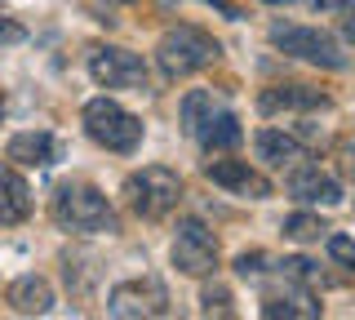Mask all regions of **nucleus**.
I'll return each mask as SVG.
<instances>
[{"mask_svg": "<svg viewBox=\"0 0 355 320\" xmlns=\"http://www.w3.org/2000/svg\"><path fill=\"white\" fill-rule=\"evenodd\" d=\"M49 214L62 231H76V236L116 231V209H111V201L89 183H62L49 201Z\"/></svg>", "mask_w": 355, "mask_h": 320, "instance_id": "1", "label": "nucleus"}, {"mask_svg": "<svg viewBox=\"0 0 355 320\" xmlns=\"http://www.w3.org/2000/svg\"><path fill=\"white\" fill-rule=\"evenodd\" d=\"M218 40L209 36V31H200L191 23H178L160 36V45H155V62H160V71L178 81V76H191L200 67H209V62H218Z\"/></svg>", "mask_w": 355, "mask_h": 320, "instance_id": "2", "label": "nucleus"}, {"mask_svg": "<svg viewBox=\"0 0 355 320\" xmlns=\"http://www.w3.org/2000/svg\"><path fill=\"white\" fill-rule=\"evenodd\" d=\"M85 134L98 142V147L107 151H133L142 142V120L125 112L120 103H111V98H89L85 103Z\"/></svg>", "mask_w": 355, "mask_h": 320, "instance_id": "3", "label": "nucleus"}, {"mask_svg": "<svg viewBox=\"0 0 355 320\" xmlns=\"http://www.w3.org/2000/svg\"><path fill=\"white\" fill-rule=\"evenodd\" d=\"M182 196V178L164 165H142L138 174L125 178V201L138 218H164Z\"/></svg>", "mask_w": 355, "mask_h": 320, "instance_id": "4", "label": "nucleus"}, {"mask_svg": "<svg viewBox=\"0 0 355 320\" xmlns=\"http://www.w3.org/2000/svg\"><path fill=\"white\" fill-rule=\"evenodd\" d=\"M271 45L284 49V53H293V58H302V62H315V67H324V71H342V67H347V53H342L338 40H333L329 31H320V27L275 23L271 27Z\"/></svg>", "mask_w": 355, "mask_h": 320, "instance_id": "5", "label": "nucleus"}, {"mask_svg": "<svg viewBox=\"0 0 355 320\" xmlns=\"http://www.w3.org/2000/svg\"><path fill=\"white\" fill-rule=\"evenodd\" d=\"M173 267L182 276H214L218 271V240L214 231L196 218H182L178 223V236H173Z\"/></svg>", "mask_w": 355, "mask_h": 320, "instance_id": "6", "label": "nucleus"}, {"mask_svg": "<svg viewBox=\"0 0 355 320\" xmlns=\"http://www.w3.org/2000/svg\"><path fill=\"white\" fill-rule=\"evenodd\" d=\"M89 76L107 90H142L147 85V62L142 53L120 49V45H98L89 53Z\"/></svg>", "mask_w": 355, "mask_h": 320, "instance_id": "7", "label": "nucleus"}, {"mask_svg": "<svg viewBox=\"0 0 355 320\" xmlns=\"http://www.w3.org/2000/svg\"><path fill=\"white\" fill-rule=\"evenodd\" d=\"M107 312L120 320H138V316H164L169 312V294L160 280H125L116 285L107 298Z\"/></svg>", "mask_w": 355, "mask_h": 320, "instance_id": "8", "label": "nucleus"}, {"mask_svg": "<svg viewBox=\"0 0 355 320\" xmlns=\"http://www.w3.org/2000/svg\"><path fill=\"white\" fill-rule=\"evenodd\" d=\"M205 178L227 187L231 196H244V201H266L271 196V178L249 169V160H214V165H205Z\"/></svg>", "mask_w": 355, "mask_h": 320, "instance_id": "9", "label": "nucleus"}, {"mask_svg": "<svg viewBox=\"0 0 355 320\" xmlns=\"http://www.w3.org/2000/svg\"><path fill=\"white\" fill-rule=\"evenodd\" d=\"M288 196H297L306 205H342V183L320 165H302V169L288 174Z\"/></svg>", "mask_w": 355, "mask_h": 320, "instance_id": "10", "label": "nucleus"}, {"mask_svg": "<svg viewBox=\"0 0 355 320\" xmlns=\"http://www.w3.org/2000/svg\"><path fill=\"white\" fill-rule=\"evenodd\" d=\"M329 94L324 90H311V85H271V90L258 94V107L266 116L271 112H315V107H324Z\"/></svg>", "mask_w": 355, "mask_h": 320, "instance_id": "11", "label": "nucleus"}, {"mask_svg": "<svg viewBox=\"0 0 355 320\" xmlns=\"http://www.w3.org/2000/svg\"><path fill=\"white\" fill-rule=\"evenodd\" d=\"M5 298L18 316H44L53 307V285L44 280V276H18L5 289Z\"/></svg>", "mask_w": 355, "mask_h": 320, "instance_id": "12", "label": "nucleus"}, {"mask_svg": "<svg viewBox=\"0 0 355 320\" xmlns=\"http://www.w3.org/2000/svg\"><path fill=\"white\" fill-rule=\"evenodd\" d=\"M31 218V187L22 174L0 169V227H18Z\"/></svg>", "mask_w": 355, "mask_h": 320, "instance_id": "13", "label": "nucleus"}, {"mask_svg": "<svg viewBox=\"0 0 355 320\" xmlns=\"http://www.w3.org/2000/svg\"><path fill=\"white\" fill-rule=\"evenodd\" d=\"M5 156L14 165H27V169H44V165H53V156H58V142H53V134H44V129H27V134L9 138Z\"/></svg>", "mask_w": 355, "mask_h": 320, "instance_id": "14", "label": "nucleus"}, {"mask_svg": "<svg viewBox=\"0 0 355 320\" xmlns=\"http://www.w3.org/2000/svg\"><path fill=\"white\" fill-rule=\"evenodd\" d=\"M258 160L266 165H275V169H284V165H293V160H302V147H297V138L293 134H280V129H258Z\"/></svg>", "mask_w": 355, "mask_h": 320, "instance_id": "15", "label": "nucleus"}, {"mask_svg": "<svg viewBox=\"0 0 355 320\" xmlns=\"http://www.w3.org/2000/svg\"><path fill=\"white\" fill-rule=\"evenodd\" d=\"M196 138L205 142L209 151H222V147H236V142L244 138V129H240V120L231 116V112H214L205 125L196 129Z\"/></svg>", "mask_w": 355, "mask_h": 320, "instance_id": "16", "label": "nucleus"}, {"mask_svg": "<svg viewBox=\"0 0 355 320\" xmlns=\"http://www.w3.org/2000/svg\"><path fill=\"white\" fill-rule=\"evenodd\" d=\"M214 112H218V107H214V94H209V90H191V94L182 98V125L191 129V134H196V129L205 125Z\"/></svg>", "mask_w": 355, "mask_h": 320, "instance_id": "17", "label": "nucleus"}, {"mask_svg": "<svg viewBox=\"0 0 355 320\" xmlns=\"http://www.w3.org/2000/svg\"><path fill=\"white\" fill-rule=\"evenodd\" d=\"M262 316L266 320H293V316H302V320H315L320 316V303H306V298H293V303H284V298H271V303H262Z\"/></svg>", "mask_w": 355, "mask_h": 320, "instance_id": "18", "label": "nucleus"}, {"mask_svg": "<svg viewBox=\"0 0 355 320\" xmlns=\"http://www.w3.org/2000/svg\"><path fill=\"white\" fill-rule=\"evenodd\" d=\"M320 231H329L324 223H320V214H293V218H284V236L288 240H320Z\"/></svg>", "mask_w": 355, "mask_h": 320, "instance_id": "19", "label": "nucleus"}, {"mask_svg": "<svg viewBox=\"0 0 355 320\" xmlns=\"http://www.w3.org/2000/svg\"><path fill=\"white\" fill-rule=\"evenodd\" d=\"M200 303H205V316H236L231 312V289L227 285H209V289L200 294Z\"/></svg>", "mask_w": 355, "mask_h": 320, "instance_id": "20", "label": "nucleus"}, {"mask_svg": "<svg viewBox=\"0 0 355 320\" xmlns=\"http://www.w3.org/2000/svg\"><path fill=\"white\" fill-rule=\"evenodd\" d=\"M329 258L342 267H355V240L351 236H329Z\"/></svg>", "mask_w": 355, "mask_h": 320, "instance_id": "21", "label": "nucleus"}, {"mask_svg": "<svg viewBox=\"0 0 355 320\" xmlns=\"http://www.w3.org/2000/svg\"><path fill=\"white\" fill-rule=\"evenodd\" d=\"M280 267L288 280H315V262H306V258H284Z\"/></svg>", "mask_w": 355, "mask_h": 320, "instance_id": "22", "label": "nucleus"}, {"mask_svg": "<svg viewBox=\"0 0 355 320\" xmlns=\"http://www.w3.org/2000/svg\"><path fill=\"white\" fill-rule=\"evenodd\" d=\"M262 253H240V258H236V271L240 276H262Z\"/></svg>", "mask_w": 355, "mask_h": 320, "instance_id": "23", "label": "nucleus"}, {"mask_svg": "<svg viewBox=\"0 0 355 320\" xmlns=\"http://www.w3.org/2000/svg\"><path fill=\"white\" fill-rule=\"evenodd\" d=\"M306 9H320V14H329V9H355V0H306Z\"/></svg>", "mask_w": 355, "mask_h": 320, "instance_id": "24", "label": "nucleus"}, {"mask_svg": "<svg viewBox=\"0 0 355 320\" xmlns=\"http://www.w3.org/2000/svg\"><path fill=\"white\" fill-rule=\"evenodd\" d=\"M342 36H347V40H351V45H355V9H351V14H347V18H342Z\"/></svg>", "mask_w": 355, "mask_h": 320, "instance_id": "25", "label": "nucleus"}, {"mask_svg": "<svg viewBox=\"0 0 355 320\" xmlns=\"http://www.w3.org/2000/svg\"><path fill=\"white\" fill-rule=\"evenodd\" d=\"M0 36H5V40H18V36H22V27H14V23H0Z\"/></svg>", "mask_w": 355, "mask_h": 320, "instance_id": "26", "label": "nucleus"}, {"mask_svg": "<svg viewBox=\"0 0 355 320\" xmlns=\"http://www.w3.org/2000/svg\"><path fill=\"white\" fill-rule=\"evenodd\" d=\"M262 5H288V0H262Z\"/></svg>", "mask_w": 355, "mask_h": 320, "instance_id": "27", "label": "nucleus"}, {"mask_svg": "<svg viewBox=\"0 0 355 320\" xmlns=\"http://www.w3.org/2000/svg\"><path fill=\"white\" fill-rule=\"evenodd\" d=\"M0 120H5V94H0Z\"/></svg>", "mask_w": 355, "mask_h": 320, "instance_id": "28", "label": "nucleus"}, {"mask_svg": "<svg viewBox=\"0 0 355 320\" xmlns=\"http://www.w3.org/2000/svg\"><path fill=\"white\" fill-rule=\"evenodd\" d=\"M107 5H133V0H107Z\"/></svg>", "mask_w": 355, "mask_h": 320, "instance_id": "29", "label": "nucleus"}]
</instances>
